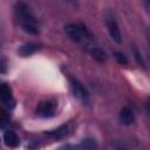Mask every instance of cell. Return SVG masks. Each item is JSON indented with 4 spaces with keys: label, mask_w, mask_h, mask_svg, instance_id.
<instances>
[{
    "label": "cell",
    "mask_w": 150,
    "mask_h": 150,
    "mask_svg": "<svg viewBox=\"0 0 150 150\" xmlns=\"http://www.w3.org/2000/svg\"><path fill=\"white\" fill-rule=\"evenodd\" d=\"M56 110V102L52 100L42 101L36 107V115L40 117H52L55 115Z\"/></svg>",
    "instance_id": "3"
},
{
    "label": "cell",
    "mask_w": 150,
    "mask_h": 150,
    "mask_svg": "<svg viewBox=\"0 0 150 150\" xmlns=\"http://www.w3.org/2000/svg\"><path fill=\"white\" fill-rule=\"evenodd\" d=\"M15 16H16V20H18L20 27L25 32L33 34V35L39 34V32H40L39 23L35 20V16L33 15V13L30 12V9L27 5H25L22 2L18 4L15 6Z\"/></svg>",
    "instance_id": "1"
},
{
    "label": "cell",
    "mask_w": 150,
    "mask_h": 150,
    "mask_svg": "<svg viewBox=\"0 0 150 150\" xmlns=\"http://www.w3.org/2000/svg\"><path fill=\"white\" fill-rule=\"evenodd\" d=\"M70 87H71V91H73V95L81 102L83 103H88L89 102V94L88 91L86 90V88L82 86L81 82H79L77 80L75 79H71L70 80Z\"/></svg>",
    "instance_id": "4"
},
{
    "label": "cell",
    "mask_w": 150,
    "mask_h": 150,
    "mask_svg": "<svg viewBox=\"0 0 150 150\" xmlns=\"http://www.w3.org/2000/svg\"><path fill=\"white\" fill-rule=\"evenodd\" d=\"M90 54H91V56L95 60H97L100 62H102V61H104L107 59V54L101 48H94V49H91L90 50Z\"/></svg>",
    "instance_id": "12"
},
{
    "label": "cell",
    "mask_w": 150,
    "mask_h": 150,
    "mask_svg": "<svg viewBox=\"0 0 150 150\" xmlns=\"http://www.w3.org/2000/svg\"><path fill=\"white\" fill-rule=\"evenodd\" d=\"M64 32L68 35V38L71 41H74V42H79L80 43V42H83L87 39V32H86V29H83L79 25H74V23L67 25L64 27Z\"/></svg>",
    "instance_id": "2"
},
{
    "label": "cell",
    "mask_w": 150,
    "mask_h": 150,
    "mask_svg": "<svg viewBox=\"0 0 150 150\" xmlns=\"http://www.w3.org/2000/svg\"><path fill=\"white\" fill-rule=\"evenodd\" d=\"M38 49H39V46H38L36 43L28 42V43L22 45V46L19 48V54H20L21 56H29V55L34 54Z\"/></svg>",
    "instance_id": "9"
},
{
    "label": "cell",
    "mask_w": 150,
    "mask_h": 150,
    "mask_svg": "<svg viewBox=\"0 0 150 150\" xmlns=\"http://www.w3.org/2000/svg\"><path fill=\"white\" fill-rule=\"evenodd\" d=\"M0 102L4 103L6 107H13V91L7 83H0Z\"/></svg>",
    "instance_id": "6"
},
{
    "label": "cell",
    "mask_w": 150,
    "mask_h": 150,
    "mask_svg": "<svg viewBox=\"0 0 150 150\" xmlns=\"http://www.w3.org/2000/svg\"><path fill=\"white\" fill-rule=\"evenodd\" d=\"M4 142L9 148H16L20 144V139H19L18 135L12 130H7L4 134Z\"/></svg>",
    "instance_id": "7"
},
{
    "label": "cell",
    "mask_w": 150,
    "mask_h": 150,
    "mask_svg": "<svg viewBox=\"0 0 150 150\" xmlns=\"http://www.w3.org/2000/svg\"><path fill=\"white\" fill-rule=\"evenodd\" d=\"M120 150H127V149H124V148H121V149H120Z\"/></svg>",
    "instance_id": "15"
},
{
    "label": "cell",
    "mask_w": 150,
    "mask_h": 150,
    "mask_svg": "<svg viewBox=\"0 0 150 150\" xmlns=\"http://www.w3.org/2000/svg\"><path fill=\"white\" fill-rule=\"evenodd\" d=\"M115 59H116L117 62L121 63V64H127V63H128L127 57H125L123 54H121V53H115Z\"/></svg>",
    "instance_id": "14"
},
{
    "label": "cell",
    "mask_w": 150,
    "mask_h": 150,
    "mask_svg": "<svg viewBox=\"0 0 150 150\" xmlns=\"http://www.w3.org/2000/svg\"><path fill=\"white\" fill-rule=\"evenodd\" d=\"M80 146H81V150H97L98 149V145H97L96 141L93 139V138L83 139Z\"/></svg>",
    "instance_id": "11"
},
{
    "label": "cell",
    "mask_w": 150,
    "mask_h": 150,
    "mask_svg": "<svg viewBox=\"0 0 150 150\" xmlns=\"http://www.w3.org/2000/svg\"><path fill=\"white\" fill-rule=\"evenodd\" d=\"M68 134V125H61L60 128L52 130V131H46V135L52 136L54 138H62Z\"/></svg>",
    "instance_id": "10"
},
{
    "label": "cell",
    "mask_w": 150,
    "mask_h": 150,
    "mask_svg": "<svg viewBox=\"0 0 150 150\" xmlns=\"http://www.w3.org/2000/svg\"><path fill=\"white\" fill-rule=\"evenodd\" d=\"M105 23H107V28H108V32H109L110 38L115 42L121 43L122 42V36H121V32H120V28H118L115 19L112 16H107Z\"/></svg>",
    "instance_id": "5"
},
{
    "label": "cell",
    "mask_w": 150,
    "mask_h": 150,
    "mask_svg": "<svg viewBox=\"0 0 150 150\" xmlns=\"http://www.w3.org/2000/svg\"><path fill=\"white\" fill-rule=\"evenodd\" d=\"M134 120H135L134 111L129 107H123L120 111V121L125 125H130L134 122Z\"/></svg>",
    "instance_id": "8"
},
{
    "label": "cell",
    "mask_w": 150,
    "mask_h": 150,
    "mask_svg": "<svg viewBox=\"0 0 150 150\" xmlns=\"http://www.w3.org/2000/svg\"><path fill=\"white\" fill-rule=\"evenodd\" d=\"M9 122V116L7 114L6 110H4L2 108H0V127L4 128L5 125H7Z\"/></svg>",
    "instance_id": "13"
}]
</instances>
